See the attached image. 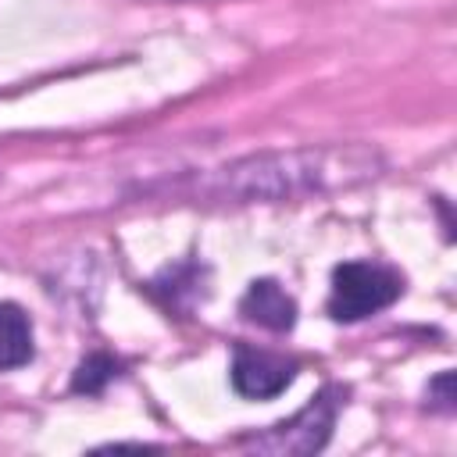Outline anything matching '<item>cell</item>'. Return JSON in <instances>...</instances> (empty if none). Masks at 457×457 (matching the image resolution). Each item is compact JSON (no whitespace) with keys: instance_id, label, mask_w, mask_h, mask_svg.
I'll use <instances>...</instances> for the list:
<instances>
[{"instance_id":"6da1fadb","label":"cell","mask_w":457,"mask_h":457,"mask_svg":"<svg viewBox=\"0 0 457 457\" xmlns=\"http://www.w3.org/2000/svg\"><path fill=\"white\" fill-rule=\"evenodd\" d=\"M382 157L371 146H296L239 157L196 182V196L214 204H278L375 179Z\"/></svg>"},{"instance_id":"5b68a950","label":"cell","mask_w":457,"mask_h":457,"mask_svg":"<svg viewBox=\"0 0 457 457\" xmlns=\"http://www.w3.org/2000/svg\"><path fill=\"white\" fill-rule=\"evenodd\" d=\"M239 314L268 332H289L296 325V300L275 278H253L239 300Z\"/></svg>"},{"instance_id":"7a4b0ae2","label":"cell","mask_w":457,"mask_h":457,"mask_svg":"<svg viewBox=\"0 0 457 457\" xmlns=\"http://www.w3.org/2000/svg\"><path fill=\"white\" fill-rule=\"evenodd\" d=\"M403 293V278L371 261H346L332 271V293H328V314L336 321H361L389 303H396Z\"/></svg>"},{"instance_id":"ba28073f","label":"cell","mask_w":457,"mask_h":457,"mask_svg":"<svg viewBox=\"0 0 457 457\" xmlns=\"http://www.w3.org/2000/svg\"><path fill=\"white\" fill-rule=\"evenodd\" d=\"M428 400H432V407H439V411H453V371H443L439 378H432L428 382Z\"/></svg>"},{"instance_id":"277c9868","label":"cell","mask_w":457,"mask_h":457,"mask_svg":"<svg viewBox=\"0 0 457 457\" xmlns=\"http://www.w3.org/2000/svg\"><path fill=\"white\" fill-rule=\"evenodd\" d=\"M228 375H232V389L239 396L268 400V396H278L296 378V364H289L282 357H271L264 350L236 346V357H232V371Z\"/></svg>"},{"instance_id":"3957f363","label":"cell","mask_w":457,"mask_h":457,"mask_svg":"<svg viewBox=\"0 0 457 457\" xmlns=\"http://www.w3.org/2000/svg\"><path fill=\"white\" fill-rule=\"evenodd\" d=\"M339 389H321L318 396H311V403L303 411H296L293 418L271 425L268 432L253 436L250 446L261 450V453H275V457H307V453H318L328 436H332V425H336V411H339Z\"/></svg>"},{"instance_id":"52a82bcc","label":"cell","mask_w":457,"mask_h":457,"mask_svg":"<svg viewBox=\"0 0 457 457\" xmlns=\"http://www.w3.org/2000/svg\"><path fill=\"white\" fill-rule=\"evenodd\" d=\"M111 378H118V361H114L111 353H89V357L75 368L71 389H75V393H86V396H96V393H104V386H107Z\"/></svg>"},{"instance_id":"8992f818","label":"cell","mask_w":457,"mask_h":457,"mask_svg":"<svg viewBox=\"0 0 457 457\" xmlns=\"http://www.w3.org/2000/svg\"><path fill=\"white\" fill-rule=\"evenodd\" d=\"M36 353L32 346V321L18 303H0V371H14L29 364Z\"/></svg>"}]
</instances>
